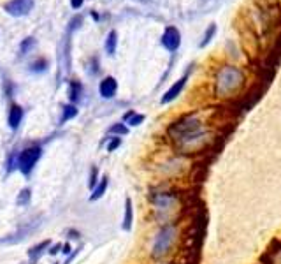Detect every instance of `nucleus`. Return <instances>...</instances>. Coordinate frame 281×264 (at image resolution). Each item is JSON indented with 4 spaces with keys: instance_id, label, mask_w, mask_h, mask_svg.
Returning <instances> with one entry per match:
<instances>
[{
    "instance_id": "1",
    "label": "nucleus",
    "mask_w": 281,
    "mask_h": 264,
    "mask_svg": "<svg viewBox=\"0 0 281 264\" xmlns=\"http://www.w3.org/2000/svg\"><path fill=\"white\" fill-rule=\"evenodd\" d=\"M167 134L181 150L190 152L204 137V127L195 115H188V117H183L174 124H170L167 129Z\"/></svg>"
},
{
    "instance_id": "2",
    "label": "nucleus",
    "mask_w": 281,
    "mask_h": 264,
    "mask_svg": "<svg viewBox=\"0 0 281 264\" xmlns=\"http://www.w3.org/2000/svg\"><path fill=\"white\" fill-rule=\"evenodd\" d=\"M177 225L176 224H164L158 229L155 236L153 247H151V257L153 259H164L172 250L174 243L177 240Z\"/></svg>"
},
{
    "instance_id": "3",
    "label": "nucleus",
    "mask_w": 281,
    "mask_h": 264,
    "mask_svg": "<svg viewBox=\"0 0 281 264\" xmlns=\"http://www.w3.org/2000/svg\"><path fill=\"white\" fill-rule=\"evenodd\" d=\"M244 74L237 67L227 66L225 69L220 70L218 78H216V93L218 97H228L234 92H237L239 86L243 85Z\"/></svg>"
},
{
    "instance_id": "4",
    "label": "nucleus",
    "mask_w": 281,
    "mask_h": 264,
    "mask_svg": "<svg viewBox=\"0 0 281 264\" xmlns=\"http://www.w3.org/2000/svg\"><path fill=\"white\" fill-rule=\"evenodd\" d=\"M43 157V148L39 144H32V146L23 148L18 153V171L23 176H30L32 171L35 169L37 162Z\"/></svg>"
},
{
    "instance_id": "5",
    "label": "nucleus",
    "mask_w": 281,
    "mask_h": 264,
    "mask_svg": "<svg viewBox=\"0 0 281 264\" xmlns=\"http://www.w3.org/2000/svg\"><path fill=\"white\" fill-rule=\"evenodd\" d=\"M39 225H41L39 218L37 220H30V222H27V224L19 225L16 233L9 234V236H5V238H0V245H12V243H18V241H23L28 234H32L35 229H37Z\"/></svg>"
},
{
    "instance_id": "6",
    "label": "nucleus",
    "mask_w": 281,
    "mask_h": 264,
    "mask_svg": "<svg viewBox=\"0 0 281 264\" xmlns=\"http://www.w3.org/2000/svg\"><path fill=\"white\" fill-rule=\"evenodd\" d=\"M32 9H34V0H9L4 5V11L11 16H16V18L27 16Z\"/></svg>"
},
{
    "instance_id": "7",
    "label": "nucleus",
    "mask_w": 281,
    "mask_h": 264,
    "mask_svg": "<svg viewBox=\"0 0 281 264\" xmlns=\"http://www.w3.org/2000/svg\"><path fill=\"white\" fill-rule=\"evenodd\" d=\"M151 202H153L155 210L157 211H169L172 210L177 202V198L169 192H158V194L151 196Z\"/></svg>"
},
{
    "instance_id": "8",
    "label": "nucleus",
    "mask_w": 281,
    "mask_h": 264,
    "mask_svg": "<svg viewBox=\"0 0 281 264\" xmlns=\"http://www.w3.org/2000/svg\"><path fill=\"white\" fill-rule=\"evenodd\" d=\"M181 44V34L176 27H167L162 35V46L169 51H176Z\"/></svg>"
},
{
    "instance_id": "9",
    "label": "nucleus",
    "mask_w": 281,
    "mask_h": 264,
    "mask_svg": "<svg viewBox=\"0 0 281 264\" xmlns=\"http://www.w3.org/2000/svg\"><path fill=\"white\" fill-rule=\"evenodd\" d=\"M118 92V81L112 76H106L102 81L99 83V93L102 99H112Z\"/></svg>"
},
{
    "instance_id": "10",
    "label": "nucleus",
    "mask_w": 281,
    "mask_h": 264,
    "mask_svg": "<svg viewBox=\"0 0 281 264\" xmlns=\"http://www.w3.org/2000/svg\"><path fill=\"white\" fill-rule=\"evenodd\" d=\"M186 81H188V74H185L181 79H177V81L174 83V85L170 86L166 93H164L162 99H160V102H162V104H169V102H172L174 99H176L177 95L183 92V88L186 86Z\"/></svg>"
},
{
    "instance_id": "11",
    "label": "nucleus",
    "mask_w": 281,
    "mask_h": 264,
    "mask_svg": "<svg viewBox=\"0 0 281 264\" xmlns=\"http://www.w3.org/2000/svg\"><path fill=\"white\" fill-rule=\"evenodd\" d=\"M51 247V241L50 240H44V241H39L37 245H34L30 250H28V259H30V264H35L41 257L44 256V254L50 250Z\"/></svg>"
},
{
    "instance_id": "12",
    "label": "nucleus",
    "mask_w": 281,
    "mask_h": 264,
    "mask_svg": "<svg viewBox=\"0 0 281 264\" xmlns=\"http://www.w3.org/2000/svg\"><path fill=\"white\" fill-rule=\"evenodd\" d=\"M23 115H25V111L19 104L11 106V109H9V117H7V124L12 131H18V127L21 125V122H23Z\"/></svg>"
},
{
    "instance_id": "13",
    "label": "nucleus",
    "mask_w": 281,
    "mask_h": 264,
    "mask_svg": "<svg viewBox=\"0 0 281 264\" xmlns=\"http://www.w3.org/2000/svg\"><path fill=\"white\" fill-rule=\"evenodd\" d=\"M132 225H134V202H132L130 198L125 199V213H123V231H132Z\"/></svg>"
},
{
    "instance_id": "14",
    "label": "nucleus",
    "mask_w": 281,
    "mask_h": 264,
    "mask_svg": "<svg viewBox=\"0 0 281 264\" xmlns=\"http://www.w3.org/2000/svg\"><path fill=\"white\" fill-rule=\"evenodd\" d=\"M108 185H109V178H108V176H106V175L100 176V182L97 183V187L93 189L92 194H90V198H88L90 201H92V202L99 201V199L106 194V191H108Z\"/></svg>"
},
{
    "instance_id": "15",
    "label": "nucleus",
    "mask_w": 281,
    "mask_h": 264,
    "mask_svg": "<svg viewBox=\"0 0 281 264\" xmlns=\"http://www.w3.org/2000/svg\"><path fill=\"white\" fill-rule=\"evenodd\" d=\"M69 99L72 104H77V102L83 99V85L79 79H72L69 85Z\"/></svg>"
},
{
    "instance_id": "16",
    "label": "nucleus",
    "mask_w": 281,
    "mask_h": 264,
    "mask_svg": "<svg viewBox=\"0 0 281 264\" xmlns=\"http://www.w3.org/2000/svg\"><path fill=\"white\" fill-rule=\"evenodd\" d=\"M50 69V60L44 59V57H39V59L32 60L30 66H28V70L34 74H43Z\"/></svg>"
},
{
    "instance_id": "17",
    "label": "nucleus",
    "mask_w": 281,
    "mask_h": 264,
    "mask_svg": "<svg viewBox=\"0 0 281 264\" xmlns=\"http://www.w3.org/2000/svg\"><path fill=\"white\" fill-rule=\"evenodd\" d=\"M128 132H130V129H128V125L125 124V122H116V124H112L111 127L108 129V136L121 137V136H127Z\"/></svg>"
},
{
    "instance_id": "18",
    "label": "nucleus",
    "mask_w": 281,
    "mask_h": 264,
    "mask_svg": "<svg viewBox=\"0 0 281 264\" xmlns=\"http://www.w3.org/2000/svg\"><path fill=\"white\" fill-rule=\"evenodd\" d=\"M77 113H79V109H77L76 104H72V102H69V104H63L62 106V118H60V124H65V122L76 118Z\"/></svg>"
},
{
    "instance_id": "19",
    "label": "nucleus",
    "mask_w": 281,
    "mask_h": 264,
    "mask_svg": "<svg viewBox=\"0 0 281 264\" xmlns=\"http://www.w3.org/2000/svg\"><path fill=\"white\" fill-rule=\"evenodd\" d=\"M144 115H141V113H135L134 109H130V111L125 113V117H123V122L127 125H130V127H137V125H141L144 122Z\"/></svg>"
},
{
    "instance_id": "20",
    "label": "nucleus",
    "mask_w": 281,
    "mask_h": 264,
    "mask_svg": "<svg viewBox=\"0 0 281 264\" xmlns=\"http://www.w3.org/2000/svg\"><path fill=\"white\" fill-rule=\"evenodd\" d=\"M32 201V189L30 187H25V189H21L18 194V198H16V204L18 206H28Z\"/></svg>"
},
{
    "instance_id": "21",
    "label": "nucleus",
    "mask_w": 281,
    "mask_h": 264,
    "mask_svg": "<svg viewBox=\"0 0 281 264\" xmlns=\"http://www.w3.org/2000/svg\"><path fill=\"white\" fill-rule=\"evenodd\" d=\"M116 46H118V34H116V30H111L108 34V39H106V51H108V55H114Z\"/></svg>"
},
{
    "instance_id": "22",
    "label": "nucleus",
    "mask_w": 281,
    "mask_h": 264,
    "mask_svg": "<svg viewBox=\"0 0 281 264\" xmlns=\"http://www.w3.org/2000/svg\"><path fill=\"white\" fill-rule=\"evenodd\" d=\"M35 46V39L34 37H27V39L21 41L19 44V59H23L25 55H28L32 51V48Z\"/></svg>"
},
{
    "instance_id": "23",
    "label": "nucleus",
    "mask_w": 281,
    "mask_h": 264,
    "mask_svg": "<svg viewBox=\"0 0 281 264\" xmlns=\"http://www.w3.org/2000/svg\"><path fill=\"white\" fill-rule=\"evenodd\" d=\"M99 182H100L99 169H97V166H92V167H90V176H88V189H90V191H93Z\"/></svg>"
},
{
    "instance_id": "24",
    "label": "nucleus",
    "mask_w": 281,
    "mask_h": 264,
    "mask_svg": "<svg viewBox=\"0 0 281 264\" xmlns=\"http://www.w3.org/2000/svg\"><path fill=\"white\" fill-rule=\"evenodd\" d=\"M266 257H269V264H281V245L276 250H267Z\"/></svg>"
},
{
    "instance_id": "25",
    "label": "nucleus",
    "mask_w": 281,
    "mask_h": 264,
    "mask_svg": "<svg viewBox=\"0 0 281 264\" xmlns=\"http://www.w3.org/2000/svg\"><path fill=\"white\" fill-rule=\"evenodd\" d=\"M119 146H121V137H109L106 150H108L109 153H112V152H116V150H118Z\"/></svg>"
},
{
    "instance_id": "26",
    "label": "nucleus",
    "mask_w": 281,
    "mask_h": 264,
    "mask_svg": "<svg viewBox=\"0 0 281 264\" xmlns=\"http://www.w3.org/2000/svg\"><path fill=\"white\" fill-rule=\"evenodd\" d=\"M81 23H83V16H79V14H76L70 20V23H69V32H72V30H77V28L81 27Z\"/></svg>"
},
{
    "instance_id": "27",
    "label": "nucleus",
    "mask_w": 281,
    "mask_h": 264,
    "mask_svg": "<svg viewBox=\"0 0 281 264\" xmlns=\"http://www.w3.org/2000/svg\"><path fill=\"white\" fill-rule=\"evenodd\" d=\"M215 30H216V27H215V25H211V27H209V30L204 34V39H202V43H200V48H204L206 44H208L209 41H211V37H213V34H215Z\"/></svg>"
},
{
    "instance_id": "28",
    "label": "nucleus",
    "mask_w": 281,
    "mask_h": 264,
    "mask_svg": "<svg viewBox=\"0 0 281 264\" xmlns=\"http://www.w3.org/2000/svg\"><path fill=\"white\" fill-rule=\"evenodd\" d=\"M62 247H63V243H55V245H51L50 250H48V254H50V256H56L58 252H62Z\"/></svg>"
},
{
    "instance_id": "29",
    "label": "nucleus",
    "mask_w": 281,
    "mask_h": 264,
    "mask_svg": "<svg viewBox=\"0 0 281 264\" xmlns=\"http://www.w3.org/2000/svg\"><path fill=\"white\" fill-rule=\"evenodd\" d=\"M86 70H90V74H97L99 72V64H97V59H92L86 67Z\"/></svg>"
},
{
    "instance_id": "30",
    "label": "nucleus",
    "mask_w": 281,
    "mask_h": 264,
    "mask_svg": "<svg viewBox=\"0 0 281 264\" xmlns=\"http://www.w3.org/2000/svg\"><path fill=\"white\" fill-rule=\"evenodd\" d=\"M79 250H81V247H77V249H74V252L70 254V256H67V259L63 261L62 264H72L74 263V259H76V256L79 254Z\"/></svg>"
},
{
    "instance_id": "31",
    "label": "nucleus",
    "mask_w": 281,
    "mask_h": 264,
    "mask_svg": "<svg viewBox=\"0 0 281 264\" xmlns=\"http://www.w3.org/2000/svg\"><path fill=\"white\" fill-rule=\"evenodd\" d=\"M5 95H7L9 99L14 95V85H12L11 81H5Z\"/></svg>"
},
{
    "instance_id": "32",
    "label": "nucleus",
    "mask_w": 281,
    "mask_h": 264,
    "mask_svg": "<svg viewBox=\"0 0 281 264\" xmlns=\"http://www.w3.org/2000/svg\"><path fill=\"white\" fill-rule=\"evenodd\" d=\"M67 234H69V240H79V238H81L79 231H76V229H69L67 231Z\"/></svg>"
},
{
    "instance_id": "33",
    "label": "nucleus",
    "mask_w": 281,
    "mask_h": 264,
    "mask_svg": "<svg viewBox=\"0 0 281 264\" xmlns=\"http://www.w3.org/2000/svg\"><path fill=\"white\" fill-rule=\"evenodd\" d=\"M83 2H85V0H70V5H72V9H81Z\"/></svg>"
},
{
    "instance_id": "34",
    "label": "nucleus",
    "mask_w": 281,
    "mask_h": 264,
    "mask_svg": "<svg viewBox=\"0 0 281 264\" xmlns=\"http://www.w3.org/2000/svg\"><path fill=\"white\" fill-rule=\"evenodd\" d=\"M62 252L65 254V256H70V254H72V247H70V243H63Z\"/></svg>"
},
{
    "instance_id": "35",
    "label": "nucleus",
    "mask_w": 281,
    "mask_h": 264,
    "mask_svg": "<svg viewBox=\"0 0 281 264\" xmlns=\"http://www.w3.org/2000/svg\"><path fill=\"white\" fill-rule=\"evenodd\" d=\"M169 264H172V263H169Z\"/></svg>"
}]
</instances>
